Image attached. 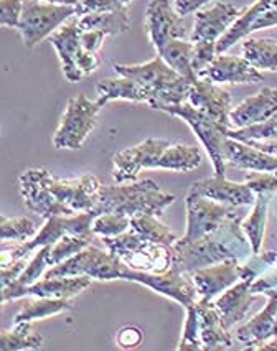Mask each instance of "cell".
Here are the masks:
<instances>
[{
  "mask_svg": "<svg viewBox=\"0 0 277 351\" xmlns=\"http://www.w3.org/2000/svg\"><path fill=\"white\" fill-rule=\"evenodd\" d=\"M42 335L32 332V322L14 324V328L3 330L0 333V350L20 351V350H40L43 346Z\"/></svg>",
  "mask_w": 277,
  "mask_h": 351,
  "instance_id": "cell-34",
  "label": "cell"
},
{
  "mask_svg": "<svg viewBox=\"0 0 277 351\" xmlns=\"http://www.w3.org/2000/svg\"><path fill=\"white\" fill-rule=\"evenodd\" d=\"M246 142H250V144L258 147L261 150H264V152L277 157V141H246Z\"/></svg>",
  "mask_w": 277,
  "mask_h": 351,
  "instance_id": "cell-51",
  "label": "cell"
},
{
  "mask_svg": "<svg viewBox=\"0 0 277 351\" xmlns=\"http://www.w3.org/2000/svg\"><path fill=\"white\" fill-rule=\"evenodd\" d=\"M130 230L137 232L144 239L154 241V243L165 244V246L172 247L178 241V236L167 228L164 223L158 221V216L152 215H138L130 218Z\"/></svg>",
  "mask_w": 277,
  "mask_h": 351,
  "instance_id": "cell-35",
  "label": "cell"
},
{
  "mask_svg": "<svg viewBox=\"0 0 277 351\" xmlns=\"http://www.w3.org/2000/svg\"><path fill=\"white\" fill-rule=\"evenodd\" d=\"M200 318V337L203 350L223 351L234 350V341L231 330H226L221 324V317L213 300H198L197 304Z\"/></svg>",
  "mask_w": 277,
  "mask_h": 351,
  "instance_id": "cell-23",
  "label": "cell"
},
{
  "mask_svg": "<svg viewBox=\"0 0 277 351\" xmlns=\"http://www.w3.org/2000/svg\"><path fill=\"white\" fill-rule=\"evenodd\" d=\"M277 112V88H264L231 109V129H246L271 119Z\"/></svg>",
  "mask_w": 277,
  "mask_h": 351,
  "instance_id": "cell-22",
  "label": "cell"
},
{
  "mask_svg": "<svg viewBox=\"0 0 277 351\" xmlns=\"http://www.w3.org/2000/svg\"><path fill=\"white\" fill-rule=\"evenodd\" d=\"M213 2H217V0H173V7L182 17H186L190 14H197L200 9Z\"/></svg>",
  "mask_w": 277,
  "mask_h": 351,
  "instance_id": "cell-50",
  "label": "cell"
},
{
  "mask_svg": "<svg viewBox=\"0 0 277 351\" xmlns=\"http://www.w3.org/2000/svg\"><path fill=\"white\" fill-rule=\"evenodd\" d=\"M145 30L157 53L173 40H186L189 35L183 17L170 0H150L145 9Z\"/></svg>",
  "mask_w": 277,
  "mask_h": 351,
  "instance_id": "cell-14",
  "label": "cell"
},
{
  "mask_svg": "<svg viewBox=\"0 0 277 351\" xmlns=\"http://www.w3.org/2000/svg\"><path fill=\"white\" fill-rule=\"evenodd\" d=\"M239 263L241 259H228L191 272L200 300H213L231 285L239 282L241 280Z\"/></svg>",
  "mask_w": 277,
  "mask_h": 351,
  "instance_id": "cell-20",
  "label": "cell"
},
{
  "mask_svg": "<svg viewBox=\"0 0 277 351\" xmlns=\"http://www.w3.org/2000/svg\"><path fill=\"white\" fill-rule=\"evenodd\" d=\"M198 77L213 81L217 84H258L264 80L263 73L254 68L244 56L218 55Z\"/></svg>",
  "mask_w": 277,
  "mask_h": 351,
  "instance_id": "cell-18",
  "label": "cell"
},
{
  "mask_svg": "<svg viewBox=\"0 0 277 351\" xmlns=\"http://www.w3.org/2000/svg\"><path fill=\"white\" fill-rule=\"evenodd\" d=\"M130 228V218L119 213H104L96 216L93 223V232L101 238H114Z\"/></svg>",
  "mask_w": 277,
  "mask_h": 351,
  "instance_id": "cell-40",
  "label": "cell"
},
{
  "mask_svg": "<svg viewBox=\"0 0 277 351\" xmlns=\"http://www.w3.org/2000/svg\"><path fill=\"white\" fill-rule=\"evenodd\" d=\"M76 19H78V25L83 28V30H99L108 36L121 35L130 28L128 9L97 12V14H88Z\"/></svg>",
  "mask_w": 277,
  "mask_h": 351,
  "instance_id": "cell-29",
  "label": "cell"
},
{
  "mask_svg": "<svg viewBox=\"0 0 277 351\" xmlns=\"http://www.w3.org/2000/svg\"><path fill=\"white\" fill-rule=\"evenodd\" d=\"M264 295H267L269 299L266 307L256 313L250 322L231 330L234 350H256L261 343L272 338L277 317V289L266 291Z\"/></svg>",
  "mask_w": 277,
  "mask_h": 351,
  "instance_id": "cell-17",
  "label": "cell"
},
{
  "mask_svg": "<svg viewBox=\"0 0 277 351\" xmlns=\"http://www.w3.org/2000/svg\"><path fill=\"white\" fill-rule=\"evenodd\" d=\"M40 2H50V3H56V5L76 7L80 3V0H40Z\"/></svg>",
  "mask_w": 277,
  "mask_h": 351,
  "instance_id": "cell-52",
  "label": "cell"
},
{
  "mask_svg": "<svg viewBox=\"0 0 277 351\" xmlns=\"http://www.w3.org/2000/svg\"><path fill=\"white\" fill-rule=\"evenodd\" d=\"M22 10L23 0H0V25L17 30Z\"/></svg>",
  "mask_w": 277,
  "mask_h": 351,
  "instance_id": "cell-46",
  "label": "cell"
},
{
  "mask_svg": "<svg viewBox=\"0 0 277 351\" xmlns=\"http://www.w3.org/2000/svg\"><path fill=\"white\" fill-rule=\"evenodd\" d=\"M96 219L95 211H86V213H78L73 216H51L45 221L42 230L32 239L20 243L12 249L3 247L2 256H0V267L7 264L15 263V261L27 257L32 251L43 246H51L56 241L67 234L73 236H93V223Z\"/></svg>",
  "mask_w": 277,
  "mask_h": 351,
  "instance_id": "cell-6",
  "label": "cell"
},
{
  "mask_svg": "<svg viewBox=\"0 0 277 351\" xmlns=\"http://www.w3.org/2000/svg\"><path fill=\"white\" fill-rule=\"evenodd\" d=\"M226 163L231 167L250 171H271L277 175V157L264 152L250 142L228 137L226 141Z\"/></svg>",
  "mask_w": 277,
  "mask_h": 351,
  "instance_id": "cell-25",
  "label": "cell"
},
{
  "mask_svg": "<svg viewBox=\"0 0 277 351\" xmlns=\"http://www.w3.org/2000/svg\"><path fill=\"white\" fill-rule=\"evenodd\" d=\"M97 93V104L106 106L111 101H130V103H147L152 101V93L147 88H144L137 81L130 80V77L119 76V77H109L103 80L96 84Z\"/></svg>",
  "mask_w": 277,
  "mask_h": 351,
  "instance_id": "cell-27",
  "label": "cell"
},
{
  "mask_svg": "<svg viewBox=\"0 0 277 351\" xmlns=\"http://www.w3.org/2000/svg\"><path fill=\"white\" fill-rule=\"evenodd\" d=\"M75 15L76 7L56 5V3L40 2V0H23V10L17 32L20 38L23 40V45L28 50H32Z\"/></svg>",
  "mask_w": 277,
  "mask_h": 351,
  "instance_id": "cell-8",
  "label": "cell"
},
{
  "mask_svg": "<svg viewBox=\"0 0 277 351\" xmlns=\"http://www.w3.org/2000/svg\"><path fill=\"white\" fill-rule=\"evenodd\" d=\"M178 350H203L202 337H200V318H198V310L197 305H190L186 307V320L183 325V332L180 343H178Z\"/></svg>",
  "mask_w": 277,
  "mask_h": 351,
  "instance_id": "cell-42",
  "label": "cell"
},
{
  "mask_svg": "<svg viewBox=\"0 0 277 351\" xmlns=\"http://www.w3.org/2000/svg\"><path fill=\"white\" fill-rule=\"evenodd\" d=\"M19 183L23 205L45 219L93 211L101 189L95 175L58 178L43 167L25 170Z\"/></svg>",
  "mask_w": 277,
  "mask_h": 351,
  "instance_id": "cell-1",
  "label": "cell"
},
{
  "mask_svg": "<svg viewBox=\"0 0 277 351\" xmlns=\"http://www.w3.org/2000/svg\"><path fill=\"white\" fill-rule=\"evenodd\" d=\"M186 203V232L183 241H197L211 231L218 230L228 219L239 215L236 211L238 206L225 205L215 199H210L202 195L190 193L185 198Z\"/></svg>",
  "mask_w": 277,
  "mask_h": 351,
  "instance_id": "cell-13",
  "label": "cell"
},
{
  "mask_svg": "<svg viewBox=\"0 0 277 351\" xmlns=\"http://www.w3.org/2000/svg\"><path fill=\"white\" fill-rule=\"evenodd\" d=\"M193 60H191V66H193L195 73L203 71L208 64L211 63L218 56L217 43L215 42H198L193 43Z\"/></svg>",
  "mask_w": 277,
  "mask_h": 351,
  "instance_id": "cell-45",
  "label": "cell"
},
{
  "mask_svg": "<svg viewBox=\"0 0 277 351\" xmlns=\"http://www.w3.org/2000/svg\"><path fill=\"white\" fill-rule=\"evenodd\" d=\"M272 269H277V264H276V267H272Z\"/></svg>",
  "mask_w": 277,
  "mask_h": 351,
  "instance_id": "cell-54",
  "label": "cell"
},
{
  "mask_svg": "<svg viewBox=\"0 0 277 351\" xmlns=\"http://www.w3.org/2000/svg\"><path fill=\"white\" fill-rule=\"evenodd\" d=\"M203 155L198 147L185 144H170L162 155L157 169L172 171H191L202 165Z\"/></svg>",
  "mask_w": 277,
  "mask_h": 351,
  "instance_id": "cell-32",
  "label": "cell"
},
{
  "mask_svg": "<svg viewBox=\"0 0 277 351\" xmlns=\"http://www.w3.org/2000/svg\"><path fill=\"white\" fill-rule=\"evenodd\" d=\"M48 252H50V246H43L36 251V254L32 257L30 263L27 264V267L23 269L22 274H20L14 282H10L7 287H2V304L7 302L20 299V292L28 285H34L38 282L40 277L45 276V269L48 264Z\"/></svg>",
  "mask_w": 277,
  "mask_h": 351,
  "instance_id": "cell-28",
  "label": "cell"
},
{
  "mask_svg": "<svg viewBox=\"0 0 277 351\" xmlns=\"http://www.w3.org/2000/svg\"><path fill=\"white\" fill-rule=\"evenodd\" d=\"M27 257H22V259L15 261V263H10L7 264V266H2L0 267V271H2V276H0V280H2V287H7L10 282H14L17 277L22 274L23 269L27 267Z\"/></svg>",
  "mask_w": 277,
  "mask_h": 351,
  "instance_id": "cell-49",
  "label": "cell"
},
{
  "mask_svg": "<svg viewBox=\"0 0 277 351\" xmlns=\"http://www.w3.org/2000/svg\"><path fill=\"white\" fill-rule=\"evenodd\" d=\"M71 308L68 299H50V297H36L35 300L28 302L19 310L17 315L14 317V324L20 322H35L45 320V318L58 315L64 310Z\"/></svg>",
  "mask_w": 277,
  "mask_h": 351,
  "instance_id": "cell-36",
  "label": "cell"
},
{
  "mask_svg": "<svg viewBox=\"0 0 277 351\" xmlns=\"http://www.w3.org/2000/svg\"><path fill=\"white\" fill-rule=\"evenodd\" d=\"M189 191L231 206L254 205L256 197H258L246 183L231 182L226 177H218V175L195 182Z\"/></svg>",
  "mask_w": 277,
  "mask_h": 351,
  "instance_id": "cell-21",
  "label": "cell"
},
{
  "mask_svg": "<svg viewBox=\"0 0 277 351\" xmlns=\"http://www.w3.org/2000/svg\"><path fill=\"white\" fill-rule=\"evenodd\" d=\"M134 0H80L76 5V17H83L88 14L97 12H112L119 9H128Z\"/></svg>",
  "mask_w": 277,
  "mask_h": 351,
  "instance_id": "cell-43",
  "label": "cell"
},
{
  "mask_svg": "<svg viewBox=\"0 0 277 351\" xmlns=\"http://www.w3.org/2000/svg\"><path fill=\"white\" fill-rule=\"evenodd\" d=\"M38 232L36 224L28 218H7L0 216V238L3 243L7 241H25L32 239Z\"/></svg>",
  "mask_w": 277,
  "mask_h": 351,
  "instance_id": "cell-39",
  "label": "cell"
},
{
  "mask_svg": "<svg viewBox=\"0 0 277 351\" xmlns=\"http://www.w3.org/2000/svg\"><path fill=\"white\" fill-rule=\"evenodd\" d=\"M142 338H144V335H142L138 326L128 325V326H124L119 333H117L116 341L121 348L130 350V348H136V346L141 345Z\"/></svg>",
  "mask_w": 277,
  "mask_h": 351,
  "instance_id": "cell-47",
  "label": "cell"
},
{
  "mask_svg": "<svg viewBox=\"0 0 277 351\" xmlns=\"http://www.w3.org/2000/svg\"><path fill=\"white\" fill-rule=\"evenodd\" d=\"M272 337H277V317H276V324H274V333H272Z\"/></svg>",
  "mask_w": 277,
  "mask_h": 351,
  "instance_id": "cell-53",
  "label": "cell"
},
{
  "mask_svg": "<svg viewBox=\"0 0 277 351\" xmlns=\"http://www.w3.org/2000/svg\"><path fill=\"white\" fill-rule=\"evenodd\" d=\"M228 137L238 138V141H277V112L271 119L258 125H251L246 129H231L228 130Z\"/></svg>",
  "mask_w": 277,
  "mask_h": 351,
  "instance_id": "cell-41",
  "label": "cell"
},
{
  "mask_svg": "<svg viewBox=\"0 0 277 351\" xmlns=\"http://www.w3.org/2000/svg\"><path fill=\"white\" fill-rule=\"evenodd\" d=\"M243 56L259 71H277V42L272 38H248L243 43Z\"/></svg>",
  "mask_w": 277,
  "mask_h": 351,
  "instance_id": "cell-33",
  "label": "cell"
},
{
  "mask_svg": "<svg viewBox=\"0 0 277 351\" xmlns=\"http://www.w3.org/2000/svg\"><path fill=\"white\" fill-rule=\"evenodd\" d=\"M93 279L88 276L71 277H43L34 285H28L20 292L22 297H50V299H71L91 285Z\"/></svg>",
  "mask_w": 277,
  "mask_h": 351,
  "instance_id": "cell-26",
  "label": "cell"
},
{
  "mask_svg": "<svg viewBox=\"0 0 277 351\" xmlns=\"http://www.w3.org/2000/svg\"><path fill=\"white\" fill-rule=\"evenodd\" d=\"M241 216L236 215L228 219L218 230L197 241H183L182 238L172 246V267L180 272H191L213 266L228 259H246L252 249L241 228Z\"/></svg>",
  "mask_w": 277,
  "mask_h": 351,
  "instance_id": "cell-2",
  "label": "cell"
},
{
  "mask_svg": "<svg viewBox=\"0 0 277 351\" xmlns=\"http://www.w3.org/2000/svg\"><path fill=\"white\" fill-rule=\"evenodd\" d=\"M106 34L99 30H83L81 28V43L83 47L86 48L89 53H97L103 47L104 40H106Z\"/></svg>",
  "mask_w": 277,
  "mask_h": 351,
  "instance_id": "cell-48",
  "label": "cell"
},
{
  "mask_svg": "<svg viewBox=\"0 0 277 351\" xmlns=\"http://www.w3.org/2000/svg\"><path fill=\"white\" fill-rule=\"evenodd\" d=\"M189 103L215 121L231 128V95L221 84L198 77L190 89Z\"/></svg>",
  "mask_w": 277,
  "mask_h": 351,
  "instance_id": "cell-19",
  "label": "cell"
},
{
  "mask_svg": "<svg viewBox=\"0 0 277 351\" xmlns=\"http://www.w3.org/2000/svg\"><path fill=\"white\" fill-rule=\"evenodd\" d=\"M51 47L58 55L61 73L69 83H78L99 68L97 53H89L81 43V27L78 19L64 23L50 36Z\"/></svg>",
  "mask_w": 277,
  "mask_h": 351,
  "instance_id": "cell-7",
  "label": "cell"
},
{
  "mask_svg": "<svg viewBox=\"0 0 277 351\" xmlns=\"http://www.w3.org/2000/svg\"><path fill=\"white\" fill-rule=\"evenodd\" d=\"M271 198L272 193H258L254 205H252V211L241 221V228L248 241H250L252 252H259L261 246H263Z\"/></svg>",
  "mask_w": 277,
  "mask_h": 351,
  "instance_id": "cell-30",
  "label": "cell"
},
{
  "mask_svg": "<svg viewBox=\"0 0 277 351\" xmlns=\"http://www.w3.org/2000/svg\"><path fill=\"white\" fill-rule=\"evenodd\" d=\"M252 279H244L226 289L221 295L215 300L221 324L226 330H231L239 322L248 317L251 310V302L254 299V293L251 292Z\"/></svg>",
  "mask_w": 277,
  "mask_h": 351,
  "instance_id": "cell-24",
  "label": "cell"
},
{
  "mask_svg": "<svg viewBox=\"0 0 277 351\" xmlns=\"http://www.w3.org/2000/svg\"><path fill=\"white\" fill-rule=\"evenodd\" d=\"M173 193L162 190L157 182L145 178L141 182L116 183L112 186L101 185L95 206L96 216L119 213L129 218L138 215H152L160 218L164 211L175 203Z\"/></svg>",
  "mask_w": 277,
  "mask_h": 351,
  "instance_id": "cell-3",
  "label": "cell"
},
{
  "mask_svg": "<svg viewBox=\"0 0 277 351\" xmlns=\"http://www.w3.org/2000/svg\"><path fill=\"white\" fill-rule=\"evenodd\" d=\"M128 264H124L111 251H103L101 247L91 246L84 247L78 254L63 261L58 266H53L50 271L45 272L43 277H71V276H88L93 280H116L124 277Z\"/></svg>",
  "mask_w": 277,
  "mask_h": 351,
  "instance_id": "cell-10",
  "label": "cell"
},
{
  "mask_svg": "<svg viewBox=\"0 0 277 351\" xmlns=\"http://www.w3.org/2000/svg\"><path fill=\"white\" fill-rule=\"evenodd\" d=\"M277 264V251H263L252 252L251 256H248L246 259H243L239 263V272H241V280L244 279H252L256 280V277H261L266 274L267 271H271L272 267H276Z\"/></svg>",
  "mask_w": 277,
  "mask_h": 351,
  "instance_id": "cell-38",
  "label": "cell"
},
{
  "mask_svg": "<svg viewBox=\"0 0 277 351\" xmlns=\"http://www.w3.org/2000/svg\"><path fill=\"white\" fill-rule=\"evenodd\" d=\"M91 238L93 236L67 234L56 241L55 244H51L50 252H48V264H50V267L58 266L63 261L69 259V257L83 251L84 247H88L91 244Z\"/></svg>",
  "mask_w": 277,
  "mask_h": 351,
  "instance_id": "cell-37",
  "label": "cell"
},
{
  "mask_svg": "<svg viewBox=\"0 0 277 351\" xmlns=\"http://www.w3.org/2000/svg\"><path fill=\"white\" fill-rule=\"evenodd\" d=\"M244 183H246L256 195H274L277 191V175L271 173V171H251V173H248L246 178H244Z\"/></svg>",
  "mask_w": 277,
  "mask_h": 351,
  "instance_id": "cell-44",
  "label": "cell"
},
{
  "mask_svg": "<svg viewBox=\"0 0 277 351\" xmlns=\"http://www.w3.org/2000/svg\"><path fill=\"white\" fill-rule=\"evenodd\" d=\"M114 71L119 76L130 77V80L141 83L152 93V101L149 108L158 109L167 104H182L189 101L190 89L193 81L186 80L173 71L169 64L162 60V56H156L147 63L141 64H114Z\"/></svg>",
  "mask_w": 277,
  "mask_h": 351,
  "instance_id": "cell-4",
  "label": "cell"
},
{
  "mask_svg": "<svg viewBox=\"0 0 277 351\" xmlns=\"http://www.w3.org/2000/svg\"><path fill=\"white\" fill-rule=\"evenodd\" d=\"M241 10H238L233 3L226 2H213L210 5L200 9L195 14L193 30L190 34V40L193 43L198 42H215L233 27L238 20Z\"/></svg>",
  "mask_w": 277,
  "mask_h": 351,
  "instance_id": "cell-16",
  "label": "cell"
},
{
  "mask_svg": "<svg viewBox=\"0 0 277 351\" xmlns=\"http://www.w3.org/2000/svg\"><path fill=\"white\" fill-rule=\"evenodd\" d=\"M122 280H129V282L145 285V287L152 289L154 292L160 293V295L177 300L178 304L183 305L185 308L197 304L200 300L197 287H195L193 279H191V274L180 272L173 267H170L167 272L154 274V272L136 271V269L128 266Z\"/></svg>",
  "mask_w": 277,
  "mask_h": 351,
  "instance_id": "cell-11",
  "label": "cell"
},
{
  "mask_svg": "<svg viewBox=\"0 0 277 351\" xmlns=\"http://www.w3.org/2000/svg\"><path fill=\"white\" fill-rule=\"evenodd\" d=\"M101 109H103V106L97 104V101L88 99L84 95L69 99L60 119L58 129L53 136L55 149L80 150L86 142L89 134L96 129Z\"/></svg>",
  "mask_w": 277,
  "mask_h": 351,
  "instance_id": "cell-9",
  "label": "cell"
},
{
  "mask_svg": "<svg viewBox=\"0 0 277 351\" xmlns=\"http://www.w3.org/2000/svg\"><path fill=\"white\" fill-rule=\"evenodd\" d=\"M170 144L172 142L165 138H145L141 144L114 154L112 180L116 183L136 182L144 169H157Z\"/></svg>",
  "mask_w": 277,
  "mask_h": 351,
  "instance_id": "cell-12",
  "label": "cell"
},
{
  "mask_svg": "<svg viewBox=\"0 0 277 351\" xmlns=\"http://www.w3.org/2000/svg\"><path fill=\"white\" fill-rule=\"evenodd\" d=\"M271 27H277V0H256L254 3L241 10L233 27L218 40V55L226 53L252 32Z\"/></svg>",
  "mask_w": 277,
  "mask_h": 351,
  "instance_id": "cell-15",
  "label": "cell"
},
{
  "mask_svg": "<svg viewBox=\"0 0 277 351\" xmlns=\"http://www.w3.org/2000/svg\"><path fill=\"white\" fill-rule=\"evenodd\" d=\"M193 42L191 40H173L170 42L164 50L157 53L158 56H162V60L169 64L173 71H177L178 75L186 77L190 81H197L198 75L195 73L193 66H191V60H193Z\"/></svg>",
  "mask_w": 277,
  "mask_h": 351,
  "instance_id": "cell-31",
  "label": "cell"
},
{
  "mask_svg": "<svg viewBox=\"0 0 277 351\" xmlns=\"http://www.w3.org/2000/svg\"><path fill=\"white\" fill-rule=\"evenodd\" d=\"M158 111L170 114V116L178 117L183 122L190 125L193 130L195 136L198 137V141L202 142V145L205 147L208 157H210L211 165H213L215 175L218 177H225L226 170V141H228V130L230 128L221 122L215 121L213 117L206 116L202 111H198L197 108H193L189 101L182 104H167L162 106Z\"/></svg>",
  "mask_w": 277,
  "mask_h": 351,
  "instance_id": "cell-5",
  "label": "cell"
}]
</instances>
